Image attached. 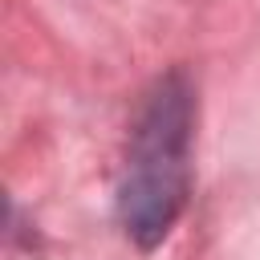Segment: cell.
Masks as SVG:
<instances>
[{
  "label": "cell",
  "instance_id": "1",
  "mask_svg": "<svg viewBox=\"0 0 260 260\" xmlns=\"http://www.w3.org/2000/svg\"><path fill=\"white\" fill-rule=\"evenodd\" d=\"M191 122H195L191 85L183 81V73H167L142 102L118 183V219L142 252L167 240L187 203Z\"/></svg>",
  "mask_w": 260,
  "mask_h": 260
}]
</instances>
